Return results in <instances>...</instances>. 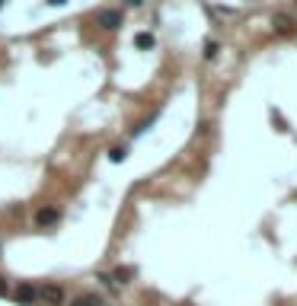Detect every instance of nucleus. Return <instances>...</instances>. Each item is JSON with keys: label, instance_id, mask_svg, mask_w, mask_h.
Returning <instances> with one entry per match:
<instances>
[{"label": "nucleus", "instance_id": "nucleus-1", "mask_svg": "<svg viewBox=\"0 0 297 306\" xmlns=\"http://www.w3.org/2000/svg\"><path fill=\"white\" fill-rule=\"evenodd\" d=\"M39 297L48 300L51 306H61V303H64V290L55 287V284H42V287H39Z\"/></svg>", "mask_w": 297, "mask_h": 306}, {"label": "nucleus", "instance_id": "nucleus-2", "mask_svg": "<svg viewBox=\"0 0 297 306\" xmlns=\"http://www.w3.org/2000/svg\"><path fill=\"white\" fill-rule=\"evenodd\" d=\"M16 300H19L22 306H32L35 300H39V290H35L32 284H19V287H16Z\"/></svg>", "mask_w": 297, "mask_h": 306}, {"label": "nucleus", "instance_id": "nucleus-3", "mask_svg": "<svg viewBox=\"0 0 297 306\" xmlns=\"http://www.w3.org/2000/svg\"><path fill=\"white\" fill-rule=\"evenodd\" d=\"M99 26L102 29H118L122 26V13H118V10H102L99 13Z\"/></svg>", "mask_w": 297, "mask_h": 306}, {"label": "nucleus", "instance_id": "nucleus-4", "mask_svg": "<svg viewBox=\"0 0 297 306\" xmlns=\"http://www.w3.org/2000/svg\"><path fill=\"white\" fill-rule=\"evenodd\" d=\"M35 223H39V227H51V223H58V207H42L39 214H35Z\"/></svg>", "mask_w": 297, "mask_h": 306}, {"label": "nucleus", "instance_id": "nucleus-5", "mask_svg": "<svg viewBox=\"0 0 297 306\" xmlns=\"http://www.w3.org/2000/svg\"><path fill=\"white\" fill-rule=\"evenodd\" d=\"M74 306H102V300L96 297V293H87V297H77Z\"/></svg>", "mask_w": 297, "mask_h": 306}, {"label": "nucleus", "instance_id": "nucleus-6", "mask_svg": "<svg viewBox=\"0 0 297 306\" xmlns=\"http://www.w3.org/2000/svg\"><path fill=\"white\" fill-rule=\"evenodd\" d=\"M134 45H138V48H153V35L150 32H141L134 39Z\"/></svg>", "mask_w": 297, "mask_h": 306}, {"label": "nucleus", "instance_id": "nucleus-7", "mask_svg": "<svg viewBox=\"0 0 297 306\" xmlns=\"http://www.w3.org/2000/svg\"><path fill=\"white\" fill-rule=\"evenodd\" d=\"M128 278H134V268H115V274H112V281H122V284Z\"/></svg>", "mask_w": 297, "mask_h": 306}, {"label": "nucleus", "instance_id": "nucleus-8", "mask_svg": "<svg viewBox=\"0 0 297 306\" xmlns=\"http://www.w3.org/2000/svg\"><path fill=\"white\" fill-rule=\"evenodd\" d=\"M109 160H112V163H122V160H125V150H122V147L112 150V153H109Z\"/></svg>", "mask_w": 297, "mask_h": 306}, {"label": "nucleus", "instance_id": "nucleus-9", "mask_svg": "<svg viewBox=\"0 0 297 306\" xmlns=\"http://www.w3.org/2000/svg\"><path fill=\"white\" fill-rule=\"evenodd\" d=\"M218 54V42H208L205 45V57H214Z\"/></svg>", "mask_w": 297, "mask_h": 306}, {"label": "nucleus", "instance_id": "nucleus-10", "mask_svg": "<svg viewBox=\"0 0 297 306\" xmlns=\"http://www.w3.org/2000/svg\"><path fill=\"white\" fill-rule=\"evenodd\" d=\"M275 26H278V29H291V22L284 19V16H275Z\"/></svg>", "mask_w": 297, "mask_h": 306}, {"label": "nucleus", "instance_id": "nucleus-11", "mask_svg": "<svg viewBox=\"0 0 297 306\" xmlns=\"http://www.w3.org/2000/svg\"><path fill=\"white\" fill-rule=\"evenodd\" d=\"M48 7H61V4H67V0H45Z\"/></svg>", "mask_w": 297, "mask_h": 306}, {"label": "nucleus", "instance_id": "nucleus-12", "mask_svg": "<svg viewBox=\"0 0 297 306\" xmlns=\"http://www.w3.org/2000/svg\"><path fill=\"white\" fill-rule=\"evenodd\" d=\"M144 0H125V7H141Z\"/></svg>", "mask_w": 297, "mask_h": 306}, {"label": "nucleus", "instance_id": "nucleus-13", "mask_svg": "<svg viewBox=\"0 0 297 306\" xmlns=\"http://www.w3.org/2000/svg\"><path fill=\"white\" fill-rule=\"evenodd\" d=\"M4 293H7V284H4V281H0V297H4Z\"/></svg>", "mask_w": 297, "mask_h": 306}]
</instances>
